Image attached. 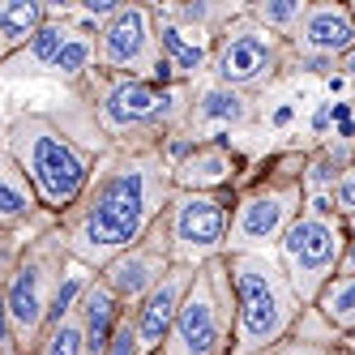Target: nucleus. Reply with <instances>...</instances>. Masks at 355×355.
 Listing matches in <instances>:
<instances>
[{"label":"nucleus","instance_id":"f257e3e1","mask_svg":"<svg viewBox=\"0 0 355 355\" xmlns=\"http://www.w3.org/2000/svg\"><path fill=\"white\" fill-rule=\"evenodd\" d=\"M167 201L171 167L163 159V137H129L112 141L94 159L86 193L56 218V227L69 257L98 274L163 218Z\"/></svg>","mask_w":355,"mask_h":355},{"label":"nucleus","instance_id":"f03ea898","mask_svg":"<svg viewBox=\"0 0 355 355\" xmlns=\"http://www.w3.org/2000/svg\"><path fill=\"white\" fill-rule=\"evenodd\" d=\"M0 146L9 150V159L17 163V171L31 180L39 206L47 214H64L73 210L90 184L94 171V150H86L82 141H73L60 124L47 112H17L9 116V124L0 129Z\"/></svg>","mask_w":355,"mask_h":355},{"label":"nucleus","instance_id":"7ed1b4c3","mask_svg":"<svg viewBox=\"0 0 355 355\" xmlns=\"http://www.w3.org/2000/svg\"><path fill=\"white\" fill-rule=\"evenodd\" d=\"M304 150L283 146L248 167L236 184L232 227H227V252H274V244L287 236V227L304 210Z\"/></svg>","mask_w":355,"mask_h":355},{"label":"nucleus","instance_id":"20e7f679","mask_svg":"<svg viewBox=\"0 0 355 355\" xmlns=\"http://www.w3.org/2000/svg\"><path fill=\"white\" fill-rule=\"evenodd\" d=\"M78 90V98L90 107L94 129L103 133V141H129V137H167L175 129H184V116L193 103L189 82H137V78H116V73L94 69Z\"/></svg>","mask_w":355,"mask_h":355},{"label":"nucleus","instance_id":"39448f33","mask_svg":"<svg viewBox=\"0 0 355 355\" xmlns=\"http://www.w3.org/2000/svg\"><path fill=\"white\" fill-rule=\"evenodd\" d=\"M227 278H232L236 321H232V355L274 351L291 334L304 304L274 252H227Z\"/></svg>","mask_w":355,"mask_h":355},{"label":"nucleus","instance_id":"423d86ee","mask_svg":"<svg viewBox=\"0 0 355 355\" xmlns=\"http://www.w3.org/2000/svg\"><path fill=\"white\" fill-rule=\"evenodd\" d=\"M69 261V248L60 227L39 232L26 248L17 252V261L5 274V309H9V329L21 355H35V343L47 325V309L60 283V270Z\"/></svg>","mask_w":355,"mask_h":355},{"label":"nucleus","instance_id":"0eeeda50","mask_svg":"<svg viewBox=\"0 0 355 355\" xmlns=\"http://www.w3.org/2000/svg\"><path fill=\"white\" fill-rule=\"evenodd\" d=\"M232 278H227V261L214 257L193 274L189 295L167 329L163 355H232Z\"/></svg>","mask_w":355,"mask_h":355},{"label":"nucleus","instance_id":"6e6552de","mask_svg":"<svg viewBox=\"0 0 355 355\" xmlns=\"http://www.w3.org/2000/svg\"><path fill=\"white\" fill-rule=\"evenodd\" d=\"M287 69H291V43L261 31L244 9L214 35L210 78L223 82V86L261 98L287 78Z\"/></svg>","mask_w":355,"mask_h":355},{"label":"nucleus","instance_id":"1a4fd4ad","mask_svg":"<svg viewBox=\"0 0 355 355\" xmlns=\"http://www.w3.org/2000/svg\"><path fill=\"white\" fill-rule=\"evenodd\" d=\"M236 193H175L163 210V232L171 266L201 270L214 257H227V227H232Z\"/></svg>","mask_w":355,"mask_h":355},{"label":"nucleus","instance_id":"9d476101","mask_svg":"<svg viewBox=\"0 0 355 355\" xmlns=\"http://www.w3.org/2000/svg\"><path fill=\"white\" fill-rule=\"evenodd\" d=\"M347 248V232L338 214H309L300 210V218L287 227V236L274 244V257L283 266L287 283L295 291V300L309 309L317 300V291L338 274V257Z\"/></svg>","mask_w":355,"mask_h":355},{"label":"nucleus","instance_id":"9b49d317","mask_svg":"<svg viewBox=\"0 0 355 355\" xmlns=\"http://www.w3.org/2000/svg\"><path fill=\"white\" fill-rule=\"evenodd\" d=\"M98 69L116 78H137L171 86V69L159 52V31H155V5H120L112 21L98 31Z\"/></svg>","mask_w":355,"mask_h":355},{"label":"nucleus","instance_id":"f8f14e48","mask_svg":"<svg viewBox=\"0 0 355 355\" xmlns=\"http://www.w3.org/2000/svg\"><path fill=\"white\" fill-rule=\"evenodd\" d=\"M257 129H261V98L257 94L232 90L214 78L193 82V103L184 116V133L193 141H210V137L240 141L244 133H257Z\"/></svg>","mask_w":355,"mask_h":355},{"label":"nucleus","instance_id":"ddd939ff","mask_svg":"<svg viewBox=\"0 0 355 355\" xmlns=\"http://www.w3.org/2000/svg\"><path fill=\"white\" fill-rule=\"evenodd\" d=\"M167 270H171L167 232H163V223H155L133 248H124L120 257H112L103 270H98V283H103V287L124 304V309L133 313L137 304L163 283V274H167Z\"/></svg>","mask_w":355,"mask_h":355},{"label":"nucleus","instance_id":"4468645a","mask_svg":"<svg viewBox=\"0 0 355 355\" xmlns=\"http://www.w3.org/2000/svg\"><path fill=\"white\" fill-rule=\"evenodd\" d=\"M257 163L240 141L210 137L197 141L189 155L171 167V189L175 193H236V184Z\"/></svg>","mask_w":355,"mask_h":355},{"label":"nucleus","instance_id":"2eb2a0df","mask_svg":"<svg viewBox=\"0 0 355 355\" xmlns=\"http://www.w3.org/2000/svg\"><path fill=\"white\" fill-rule=\"evenodd\" d=\"M193 274H197V270H189V266H171V270L163 274V283L129 313V317H133V329H137V343L146 347V355H150V351H163L167 329H171L175 313H180V304H184V295H189Z\"/></svg>","mask_w":355,"mask_h":355},{"label":"nucleus","instance_id":"dca6fc26","mask_svg":"<svg viewBox=\"0 0 355 355\" xmlns=\"http://www.w3.org/2000/svg\"><path fill=\"white\" fill-rule=\"evenodd\" d=\"M355 47V17L347 13L343 0H309L300 31L291 35V52H313V56H347Z\"/></svg>","mask_w":355,"mask_h":355},{"label":"nucleus","instance_id":"f3484780","mask_svg":"<svg viewBox=\"0 0 355 355\" xmlns=\"http://www.w3.org/2000/svg\"><path fill=\"white\" fill-rule=\"evenodd\" d=\"M31 227H56V214H47L39 206L31 180L17 171V163L9 159V150L0 146V236L31 232Z\"/></svg>","mask_w":355,"mask_h":355},{"label":"nucleus","instance_id":"a211bd4d","mask_svg":"<svg viewBox=\"0 0 355 355\" xmlns=\"http://www.w3.org/2000/svg\"><path fill=\"white\" fill-rule=\"evenodd\" d=\"M73 26L64 17H47L43 26L17 47V52L0 64V86L5 82H39V78H52V69H56V56H60V47L69 43Z\"/></svg>","mask_w":355,"mask_h":355},{"label":"nucleus","instance_id":"6ab92c4d","mask_svg":"<svg viewBox=\"0 0 355 355\" xmlns=\"http://www.w3.org/2000/svg\"><path fill=\"white\" fill-rule=\"evenodd\" d=\"M129 317V309L98 283V274H94V283L90 291L82 295V309H78V321H82V355H107V343L116 334V325Z\"/></svg>","mask_w":355,"mask_h":355},{"label":"nucleus","instance_id":"aec40b11","mask_svg":"<svg viewBox=\"0 0 355 355\" xmlns=\"http://www.w3.org/2000/svg\"><path fill=\"white\" fill-rule=\"evenodd\" d=\"M313 309L325 317V325L334 329L338 338H355V274H334L317 291Z\"/></svg>","mask_w":355,"mask_h":355},{"label":"nucleus","instance_id":"412c9836","mask_svg":"<svg viewBox=\"0 0 355 355\" xmlns=\"http://www.w3.org/2000/svg\"><path fill=\"white\" fill-rule=\"evenodd\" d=\"M94 69H98V35L73 31V35H69V43L60 47V56H56L52 82H60L64 90H73V86H82Z\"/></svg>","mask_w":355,"mask_h":355},{"label":"nucleus","instance_id":"4be33fe9","mask_svg":"<svg viewBox=\"0 0 355 355\" xmlns=\"http://www.w3.org/2000/svg\"><path fill=\"white\" fill-rule=\"evenodd\" d=\"M244 13L257 21L261 31L278 35L283 43H291V35L300 31L304 13H309V0H252V5H244Z\"/></svg>","mask_w":355,"mask_h":355},{"label":"nucleus","instance_id":"5701e85b","mask_svg":"<svg viewBox=\"0 0 355 355\" xmlns=\"http://www.w3.org/2000/svg\"><path fill=\"white\" fill-rule=\"evenodd\" d=\"M90 283H94V270L69 257L64 270H60V283H56V295H52V309H47V325H56V321H64V317L78 313V309H82V295L90 291ZM47 325H43V329H47Z\"/></svg>","mask_w":355,"mask_h":355},{"label":"nucleus","instance_id":"b1692460","mask_svg":"<svg viewBox=\"0 0 355 355\" xmlns=\"http://www.w3.org/2000/svg\"><path fill=\"white\" fill-rule=\"evenodd\" d=\"M43 21H47L43 0H0V39H5L13 52L43 26Z\"/></svg>","mask_w":355,"mask_h":355},{"label":"nucleus","instance_id":"393cba45","mask_svg":"<svg viewBox=\"0 0 355 355\" xmlns=\"http://www.w3.org/2000/svg\"><path fill=\"white\" fill-rule=\"evenodd\" d=\"M171 21H180V26H189V31H197V35H218L227 21H232L244 5H214V0H189V5H159Z\"/></svg>","mask_w":355,"mask_h":355},{"label":"nucleus","instance_id":"a878e982","mask_svg":"<svg viewBox=\"0 0 355 355\" xmlns=\"http://www.w3.org/2000/svg\"><path fill=\"white\" fill-rule=\"evenodd\" d=\"M82 351L86 347H82V321H78V313L56 321V325H47L43 334H39V343H35V355H82Z\"/></svg>","mask_w":355,"mask_h":355},{"label":"nucleus","instance_id":"bb28decb","mask_svg":"<svg viewBox=\"0 0 355 355\" xmlns=\"http://www.w3.org/2000/svg\"><path fill=\"white\" fill-rule=\"evenodd\" d=\"M287 338H295V343H313V347H338V343H343L334 329L325 325V317L313 309V304H309V309H300V317H295V325H291Z\"/></svg>","mask_w":355,"mask_h":355},{"label":"nucleus","instance_id":"cd10ccee","mask_svg":"<svg viewBox=\"0 0 355 355\" xmlns=\"http://www.w3.org/2000/svg\"><path fill=\"white\" fill-rule=\"evenodd\" d=\"M291 73H309V78H334V73H338V60H334V56H313V52H291L287 78H291Z\"/></svg>","mask_w":355,"mask_h":355},{"label":"nucleus","instance_id":"c85d7f7f","mask_svg":"<svg viewBox=\"0 0 355 355\" xmlns=\"http://www.w3.org/2000/svg\"><path fill=\"white\" fill-rule=\"evenodd\" d=\"M107 355H146V347L137 343V329H133V317H124L116 325V334L107 343Z\"/></svg>","mask_w":355,"mask_h":355},{"label":"nucleus","instance_id":"c756f323","mask_svg":"<svg viewBox=\"0 0 355 355\" xmlns=\"http://www.w3.org/2000/svg\"><path fill=\"white\" fill-rule=\"evenodd\" d=\"M270 355H329V347H313V343H295V338H283Z\"/></svg>","mask_w":355,"mask_h":355},{"label":"nucleus","instance_id":"7c9ffc66","mask_svg":"<svg viewBox=\"0 0 355 355\" xmlns=\"http://www.w3.org/2000/svg\"><path fill=\"white\" fill-rule=\"evenodd\" d=\"M338 274H355V240H347L343 257H338Z\"/></svg>","mask_w":355,"mask_h":355},{"label":"nucleus","instance_id":"2f4dec72","mask_svg":"<svg viewBox=\"0 0 355 355\" xmlns=\"http://www.w3.org/2000/svg\"><path fill=\"white\" fill-rule=\"evenodd\" d=\"M338 78H347V82H355V47L347 56H338Z\"/></svg>","mask_w":355,"mask_h":355},{"label":"nucleus","instance_id":"473e14b6","mask_svg":"<svg viewBox=\"0 0 355 355\" xmlns=\"http://www.w3.org/2000/svg\"><path fill=\"white\" fill-rule=\"evenodd\" d=\"M329 355H355V338H343L338 347H329Z\"/></svg>","mask_w":355,"mask_h":355},{"label":"nucleus","instance_id":"72a5a7b5","mask_svg":"<svg viewBox=\"0 0 355 355\" xmlns=\"http://www.w3.org/2000/svg\"><path fill=\"white\" fill-rule=\"evenodd\" d=\"M9 56H13V47H9V43H5V39H0V64H5V60H9Z\"/></svg>","mask_w":355,"mask_h":355},{"label":"nucleus","instance_id":"f704fd0d","mask_svg":"<svg viewBox=\"0 0 355 355\" xmlns=\"http://www.w3.org/2000/svg\"><path fill=\"white\" fill-rule=\"evenodd\" d=\"M347 107H351V120H355V98H351V103H347Z\"/></svg>","mask_w":355,"mask_h":355},{"label":"nucleus","instance_id":"c9c22d12","mask_svg":"<svg viewBox=\"0 0 355 355\" xmlns=\"http://www.w3.org/2000/svg\"><path fill=\"white\" fill-rule=\"evenodd\" d=\"M150 355H163V351H150Z\"/></svg>","mask_w":355,"mask_h":355},{"label":"nucleus","instance_id":"e433bc0d","mask_svg":"<svg viewBox=\"0 0 355 355\" xmlns=\"http://www.w3.org/2000/svg\"><path fill=\"white\" fill-rule=\"evenodd\" d=\"M257 355H270V351H257Z\"/></svg>","mask_w":355,"mask_h":355}]
</instances>
